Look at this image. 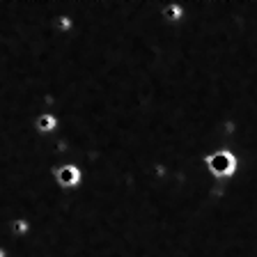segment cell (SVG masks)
Listing matches in <instances>:
<instances>
[{
	"label": "cell",
	"instance_id": "obj_1",
	"mask_svg": "<svg viewBox=\"0 0 257 257\" xmlns=\"http://www.w3.org/2000/svg\"><path fill=\"white\" fill-rule=\"evenodd\" d=\"M204 168L218 182H230L239 175V156L230 147H220L204 156Z\"/></svg>",
	"mask_w": 257,
	"mask_h": 257
},
{
	"label": "cell",
	"instance_id": "obj_2",
	"mask_svg": "<svg viewBox=\"0 0 257 257\" xmlns=\"http://www.w3.org/2000/svg\"><path fill=\"white\" fill-rule=\"evenodd\" d=\"M55 177H58L60 186L71 188V186H78V182H80V170H78L76 166H62L58 172H55Z\"/></svg>",
	"mask_w": 257,
	"mask_h": 257
},
{
	"label": "cell",
	"instance_id": "obj_3",
	"mask_svg": "<svg viewBox=\"0 0 257 257\" xmlns=\"http://www.w3.org/2000/svg\"><path fill=\"white\" fill-rule=\"evenodd\" d=\"M163 19L170 23H177L184 19V7L177 5V3H172V5H166V10H163Z\"/></svg>",
	"mask_w": 257,
	"mask_h": 257
},
{
	"label": "cell",
	"instance_id": "obj_4",
	"mask_svg": "<svg viewBox=\"0 0 257 257\" xmlns=\"http://www.w3.org/2000/svg\"><path fill=\"white\" fill-rule=\"evenodd\" d=\"M55 117H51V115H44V117H39L37 119V128L39 131H44V134H46V131H53L55 128Z\"/></svg>",
	"mask_w": 257,
	"mask_h": 257
}]
</instances>
